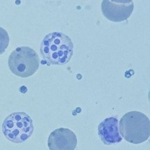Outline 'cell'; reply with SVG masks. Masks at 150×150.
<instances>
[{
	"label": "cell",
	"mask_w": 150,
	"mask_h": 150,
	"mask_svg": "<svg viewBox=\"0 0 150 150\" xmlns=\"http://www.w3.org/2000/svg\"><path fill=\"white\" fill-rule=\"evenodd\" d=\"M33 121L24 112H15L9 115L2 126L5 137L14 143H21L27 140L33 132Z\"/></svg>",
	"instance_id": "3957f363"
},
{
	"label": "cell",
	"mask_w": 150,
	"mask_h": 150,
	"mask_svg": "<svg viewBox=\"0 0 150 150\" xmlns=\"http://www.w3.org/2000/svg\"><path fill=\"white\" fill-rule=\"evenodd\" d=\"M9 42V38L7 32L0 27V55L4 53L8 47Z\"/></svg>",
	"instance_id": "ba28073f"
},
{
	"label": "cell",
	"mask_w": 150,
	"mask_h": 150,
	"mask_svg": "<svg viewBox=\"0 0 150 150\" xmlns=\"http://www.w3.org/2000/svg\"><path fill=\"white\" fill-rule=\"evenodd\" d=\"M119 129L121 136L128 142L138 144L146 141L150 136V121L145 114L131 111L120 119Z\"/></svg>",
	"instance_id": "7a4b0ae2"
},
{
	"label": "cell",
	"mask_w": 150,
	"mask_h": 150,
	"mask_svg": "<svg viewBox=\"0 0 150 150\" xmlns=\"http://www.w3.org/2000/svg\"><path fill=\"white\" fill-rule=\"evenodd\" d=\"M10 70L21 77H28L33 75L39 66V59L36 52L28 46L17 47L8 59Z\"/></svg>",
	"instance_id": "277c9868"
},
{
	"label": "cell",
	"mask_w": 150,
	"mask_h": 150,
	"mask_svg": "<svg viewBox=\"0 0 150 150\" xmlns=\"http://www.w3.org/2000/svg\"><path fill=\"white\" fill-rule=\"evenodd\" d=\"M118 121L114 117L104 119L98 126V134L102 142L105 145H111L122 141L118 130Z\"/></svg>",
	"instance_id": "52a82bcc"
},
{
	"label": "cell",
	"mask_w": 150,
	"mask_h": 150,
	"mask_svg": "<svg viewBox=\"0 0 150 150\" xmlns=\"http://www.w3.org/2000/svg\"><path fill=\"white\" fill-rule=\"evenodd\" d=\"M45 60L50 64L63 65L71 59L73 43L71 39L61 32H52L45 36L40 48Z\"/></svg>",
	"instance_id": "6da1fadb"
},
{
	"label": "cell",
	"mask_w": 150,
	"mask_h": 150,
	"mask_svg": "<svg viewBox=\"0 0 150 150\" xmlns=\"http://www.w3.org/2000/svg\"><path fill=\"white\" fill-rule=\"evenodd\" d=\"M101 11L109 21L120 22L128 19L134 10L132 0H103Z\"/></svg>",
	"instance_id": "5b68a950"
},
{
	"label": "cell",
	"mask_w": 150,
	"mask_h": 150,
	"mask_svg": "<svg viewBox=\"0 0 150 150\" xmlns=\"http://www.w3.org/2000/svg\"><path fill=\"white\" fill-rule=\"evenodd\" d=\"M77 144L76 135L70 129L65 128L54 129L47 139L49 150H74Z\"/></svg>",
	"instance_id": "8992f818"
}]
</instances>
